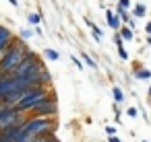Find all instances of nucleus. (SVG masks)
I'll return each mask as SVG.
<instances>
[{
  "label": "nucleus",
  "mask_w": 151,
  "mask_h": 142,
  "mask_svg": "<svg viewBox=\"0 0 151 142\" xmlns=\"http://www.w3.org/2000/svg\"><path fill=\"white\" fill-rule=\"evenodd\" d=\"M27 52H29V48L25 45L23 37L13 39V45L4 52L2 58H0V72H2V74H15L17 66L23 62V58L27 56Z\"/></svg>",
  "instance_id": "1"
},
{
  "label": "nucleus",
  "mask_w": 151,
  "mask_h": 142,
  "mask_svg": "<svg viewBox=\"0 0 151 142\" xmlns=\"http://www.w3.org/2000/svg\"><path fill=\"white\" fill-rule=\"evenodd\" d=\"M23 132L40 138V136H50L54 134V117H35L29 115L23 124Z\"/></svg>",
  "instance_id": "2"
},
{
  "label": "nucleus",
  "mask_w": 151,
  "mask_h": 142,
  "mask_svg": "<svg viewBox=\"0 0 151 142\" xmlns=\"http://www.w3.org/2000/svg\"><path fill=\"white\" fill-rule=\"evenodd\" d=\"M52 93L46 89V87H31V89H27L25 91V95H23V99L15 105L19 111H25V113H29L37 103H42L46 97H50Z\"/></svg>",
  "instance_id": "3"
},
{
  "label": "nucleus",
  "mask_w": 151,
  "mask_h": 142,
  "mask_svg": "<svg viewBox=\"0 0 151 142\" xmlns=\"http://www.w3.org/2000/svg\"><path fill=\"white\" fill-rule=\"evenodd\" d=\"M40 70H44V62L40 60V56L35 54V52H27V56L23 58V62L17 66V70H15V74L17 76H33V74H37Z\"/></svg>",
  "instance_id": "4"
},
{
  "label": "nucleus",
  "mask_w": 151,
  "mask_h": 142,
  "mask_svg": "<svg viewBox=\"0 0 151 142\" xmlns=\"http://www.w3.org/2000/svg\"><path fill=\"white\" fill-rule=\"evenodd\" d=\"M27 119L25 111H19L15 105H2V111H0V130L9 128V126H23Z\"/></svg>",
  "instance_id": "5"
},
{
  "label": "nucleus",
  "mask_w": 151,
  "mask_h": 142,
  "mask_svg": "<svg viewBox=\"0 0 151 142\" xmlns=\"http://www.w3.org/2000/svg\"><path fill=\"white\" fill-rule=\"evenodd\" d=\"M56 113H58V101H56V97H46L42 103H37L31 111H29V115H35V117H56Z\"/></svg>",
  "instance_id": "6"
},
{
  "label": "nucleus",
  "mask_w": 151,
  "mask_h": 142,
  "mask_svg": "<svg viewBox=\"0 0 151 142\" xmlns=\"http://www.w3.org/2000/svg\"><path fill=\"white\" fill-rule=\"evenodd\" d=\"M23 136V126H9L0 130V142H19Z\"/></svg>",
  "instance_id": "7"
},
{
  "label": "nucleus",
  "mask_w": 151,
  "mask_h": 142,
  "mask_svg": "<svg viewBox=\"0 0 151 142\" xmlns=\"http://www.w3.org/2000/svg\"><path fill=\"white\" fill-rule=\"evenodd\" d=\"M11 45H13V33H11V29H6V27L0 25V58L4 56V52Z\"/></svg>",
  "instance_id": "8"
},
{
  "label": "nucleus",
  "mask_w": 151,
  "mask_h": 142,
  "mask_svg": "<svg viewBox=\"0 0 151 142\" xmlns=\"http://www.w3.org/2000/svg\"><path fill=\"white\" fill-rule=\"evenodd\" d=\"M106 21H108V25H110L112 29H120V17H118L116 13L108 11V13H106Z\"/></svg>",
  "instance_id": "9"
},
{
  "label": "nucleus",
  "mask_w": 151,
  "mask_h": 142,
  "mask_svg": "<svg viewBox=\"0 0 151 142\" xmlns=\"http://www.w3.org/2000/svg\"><path fill=\"white\" fill-rule=\"evenodd\" d=\"M116 15H118V17L122 19V21H126V23L130 21V17H128V13H126V9H124V6H120V4H118V11H116Z\"/></svg>",
  "instance_id": "10"
},
{
  "label": "nucleus",
  "mask_w": 151,
  "mask_h": 142,
  "mask_svg": "<svg viewBox=\"0 0 151 142\" xmlns=\"http://www.w3.org/2000/svg\"><path fill=\"white\" fill-rule=\"evenodd\" d=\"M120 35H122L124 41H130V39H132V31H130L128 27H120Z\"/></svg>",
  "instance_id": "11"
},
{
  "label": "nucleus",
  "mask_w": 151,
  "mask_h": 142,
  "mask_svg": "<svg viewBox=\"0 0 151 142\" xmlns=\"http://www.w3.org/2000/svg\"><path fill=\"white\" fill-rule=\"evenodd\" d=\"M112 95H114V101H116V103H120V101L124 99V93L120 91V87H114V89H112Z\"/></svg>",
  "instance_id": "12"
},
{
  "label": "nucleus",
  "mask_w": 151,
  "mask_h": 142,
  "mask_svg": "<svg viewBox=\"0 0 151 142\" xmlns=\"http://www.w3.org/2000/svg\"><path fill=\"white\" fill-rule=\"evenodd\" d=\"M132 13H134V17H145V13H147V9H145V4H137Z\"/></svg>",
  "instance_id": "13"
},
{
  "label": "nucleus",
  "mask_w": 151,
  "mask_h": 142,
  "mask_svg": "<svg viewBox=\"0 0 151 142\" xmlns=\"http://www.w3.org/2000/svg\"><path fill=\"white\" fill-rule=\"evenodd\" d=\"M137 78H141V80H147V78H151V72H149L147 68H143V70H137Z\"/></svg>",
  "instance_id": "14"
},
{
  "label": "nucleus",
  "mask_w": 151,
  "mask_h": 142,
  "mask_svg": "<svg viewBox=\"0 0 151 142\" xmlns=\"http://www.w3.org/2000/svg\"><path fill=\"white\" fill-rule=\"evenodd\" d=\"M33 142H58V140H56L54 134H50V136H40V138H35Z\"/></svg>",
  "instance_id": "15"
},
{
  "label": "nucleus",
  "mask_w": 151,
  "mask_h": 142,
  "mask_svg": "<svg viewBox=\"0 0 151 142\" xmlns=\"http://www.w3.org/2000/svg\"><path fill=\"white\" fill-rule=\"evenodd\" d=\"M46 58L54 62V60H58V58H60V54H58L56 50H46Z\"/></svg>",
  "instance_id": "16"
},
{
  "label": "nucleus",
  "mask_w": 151,
  "mask_h": 142,
  "mask_svg": "<svg viewBox=\"0 0 151 142\" xmlns=\"http://www.w3.org/2000/svg\"><path fill=\"white\" fill-rule=\"evenodd\" d=\"M83 62H87V66H91V68H97V62H95L89 54H83Z\"/></svg>",
  "instance_id": "17"
},
{
  "label": "nucleus",
  "mask_w": 151,
  "mask_h": 142,
  "mask_svg": "<svg viewBox=\"0 0 151 142\" xmlns=\"http://www.w3.org/2000/svg\"><path fill=\"white\" fill-rule=\"evenodd\" d=\"M27 19H29V23H31V25H37V23L42 21V17H40V15H35V13H31Z\"/></svg>",
  "instance_id": "18"
},
{
  "label": "nucleus",
  "mask_w": 151,
  "mask_h": 142,
  "mask_svg": "<svg viewBox=\"0 0 151 142\" xmlns=\"http://www.w3.org/2000/svg\"><path fill=\"white\" fill-rule=\"evenodd\" d=\"M91 33H93V37H95V41H101V31H99L95 25L91 27Z\"/></svg>",
  "instance_id": "19"
},
{
  "label": "nucleus",
  "mask_w": 151,
  "mask_h": 142,
  "mask_svg": "<svg viewBox=\"0 0 151 142\" xmlns=\"http://www.w3.org/2000/svg\"><path fill=\"white\" fill-rule=\"evenodd\" d=\"M31 35H33V31H31V29H23V31H21V37H23V39H29Z\"/></svg>",
  "instance_id": "20"
},
{
  "label": "nucleus",
  "mask_w": 151,
  "mask_h": 142,
  "mask_svg": "<svg viewBox=\"0 0 151 142\" xmlns=\"http://www.w3.org/2000/svg\"><path fill=\"white\" fill-rule=\"evenodd\" d=\"M118 54H120V58H122V60H128V54H126V50H124L122 45H118Z\"/></svg>",
  "instance_id": "21"
},
{
  "label": "nucleus",
  "mask_w": 151,
  "mask_h": 142,
  "mask_svg": "<svg viewBox=\"0 0 151 142\" xmlns=\"http://www.w3.org/2000/svg\"><path fill=\"white\" fill-rule=\"evenodd\" d=\"M118 4H120V6H124V9L128 11V9H130V0H118Z\"/></svg>",
  "instance_id": "22"
},
{
  "label": "nucleus",
  "mask_w": 151,
  "mask_h": 142,
  "mask_svg": "<svg viewBox=\"0 0 151 142\" xmlns=\"http://www.w3.org/2000/svg\"><path fill=\"white\" fill-rule=\"evenodd\" d=\"M70 60H73V64H75V66H77V68H79V70H81V68H83V64H81V62H79V58H77V56H73V58H70Z\"/></svg>",
  "instance_id": "23"
},
{
  "label": "nucleus",
  "mask_w": 151,
  "mask_h": 142,
  "mask_svg": "<svg viewBox=\"0 0 151 142\" xmlns=\"http://www.w3.org/2000/svg\"><path fill=\"white\" fill-rule=\"evenodd\" d=\"M106 132H108V136H114V134H116V128H114V126H108Z\"/></svg>",
  "instance_id": "24"
},
{
  "label": "nucleus",
  "mask_w": 151,
  "mask_h": 142,
  "mask_svg": "<svg viewBox=\"0 0 151 142\" xmlns=\"http://www.w3.org/2000/svg\"><path fill=\"white\" fill-rule=\"evenodd\" d=\"M126 113H128L130 117H134V115H137V109H134V107H128V109H126Z\"/></svg>",
  "instance_id": "25"
},
{
  "label": "nucleus",
  "mask_w": 151,
  "mask_h": 142,
  "mask_svg": "<svg viewBox=\"0 0 151 142\" xmlns=\"http://www.w3.org/2000/svg\"><path fill=\"white\" fill-rule=\"evenodd\" d=\"M110 142H122V140H120V138H116V134H114V136H110Z\"/></svg>",
  "instance_id": "26"
},
{
  "label": "nucleus",
  "mask_w": 151,
  "mask_h": 142,
  "mask_svg": "<svg viewBox=\"0 0 151 142\" xmlns=\"http://www.w3.org/2000/svg\"><path fill=\"white\" fill-rule=\"evenodd\" d=\"M145 31H147V33H149V35H151V21H149V23H147V29H145Z\"/></svg>",
  "instance_id": "27"
},
{
  "label": "nucleus",
  "mask_w": 151,
  "mask_h": 142,
  "mask_svg": "<svg viewBox=\"0 0 151 142\" xmlns=\"http://www.w3.org/2000/svg\"><path fill=\"white\" fill-rule=\"evenodd\" d=\"M9 2H11L13 6H17V4H19V2H17V0H9Z\"/></svg>",
  "instance_id": "28"
},
{
  "label": "nucleus",
  "mask_w": 151,
  "mask_h": 142,
  "mask_svg": "<svg viewBox=\"0 0 151 142\" xmlns=\"http://www.w3.org/2000/svg\"><path fill=\"white\" fill-rule=\"evenodd\" d=\"M0 111H2V103H0Z\"/></svg>",
  "instance_id": "29"
},
{
  "label": "nucleus",
  "mask_w": 151,
  "mask_h": 142,
  "mask_svg": "<svg viewBox=\"0 0 151 142\" xmlns=\"http://www.w3.org/2000/svg\"><path fill=\"white\" fill-rule=\"evenodd\" d=\"M149 95H151V87H149Z\"/></svg>",
  "instance_id": "30"
},
{
  "label": "nucleus",
  "mask_w": 151,
  "mask_h": 142,
  "mask_svg": "<svg viewBox=\"0 0 151 142\" xmlns=\"http://www.w3.org/2000/svg\"><path fill=\"white\" fill-rule=\"evenodd\" d=\"M143 142H147V140H143Z\"/></svg>",
  "instance_id": "31"
}]
</instances>
